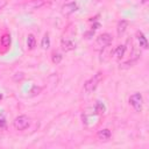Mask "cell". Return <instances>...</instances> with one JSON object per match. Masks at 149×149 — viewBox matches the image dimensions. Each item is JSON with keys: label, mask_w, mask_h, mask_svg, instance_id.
<instances>
[{"label": "cell", "mask_w": 149, "mask_h": 149, "mask_svg": "<svg viewBox=\"0 0 149 149\" xmlns=\"http://www.w3.org/2000/svg\"><path fill=\"white\" fill-rule=\"evenodd\" d=\"M101 80H102V73H101V72L95 73L92 78H90L88 80L85 81V84H84V92H85V93H91V92H93V91L98 87V85L100 84Z\"/></svg>", "instance_id": "cell-1"}, {"label": "cell", "mask_w": 149, "mask_h": 149, "mask_svg": "<svg viewBox=\"0 0 149 149\" xmlns=\"http://www.w3.org/2000/svg\"><path fill=\"white\" fill-rule=\"evenodd\" d=\"M112 42V35L108 33H104L99 35L94 42V49L95 50H104L106 47H108Z\"/></svg>", "instance_id": "cell-2"}, {"label": "cell", "mask_w": 149, "mask_h": 149, "mask_svg": "<svg viewBox=\"0 0 149 149\" xmlns=\"http://www.w3.org/2000/svg\"><path fill=\"white\" fill-rule=\"evenodd\" d=\"M29 123H30V120L27 115H19L13 121V126L16 130H24L26 128H28Z\"/></svg>", "instance_id": "cell-3"}, {"label": "cell", "mask_w": 149, "mask_h": 149, "mask_svg": "<svg viewBox=\"0 0 149 149\" xmlns=\"http://www.w3.org/2000/svg\"><path fill=\"white\" fill-rule=\"evenodd\" d=\"M129 104L132 107L135 109V112H141L142 111V105H143V98L141 93H134L129 97Z\"/></svg>", "instance_id": "cell-4"}, {"label": "cell", "mask_w": 149, "mask_h": 149, "mask_svg": "<svg viewBox=\"0 0 149 149\" xmlns=\"http://www.w3.org/2000/svg\"><path fill=\"white\" fill-rule=\"evenodd\" d=\"M44 5V0H29L26 3H23V9L27 12H33L36 9H40Z\"/></svg>", "instance_id": "cell-5"}, {"label": "cell", "mask_w": 149, "mask_h": 149, "mask_svg": "<svg viewBox=\"0 0 149 149\" xmlns=\"http://www.w3.org/2000/svg\"><path fill=\"white\" fill-rule=\"evenodd\" d=\"M77 8H78V6H77L76 2H73V1L68 2V3H65V5L62 7V14H63L64 16H69V15H71L72 13H74V12L77 10Z\"/></svg>", "instance_id": "cell-6"}, {"label": "cell", "mask_w": 149, "mask_h": 149, "mask_svg": "<svg viewBox=\"0 0 149 149\" xmlns=\"http://www.w3.org/2000/svg\"><path fill=\"white\" fill-rule=\"evenodd\" d=\"M61 47H62L63 51H71V50H73V49L76 48V44L73 43V41H72L71 38L65 37V38L62 40V42H61Z\"/></svg>", "instance_id": "cell-7"}, {"label": "cell", "mask_w": 149, "mask_h": 149, "mask_svg": "<svg viewBox=\"0 0 149 149\" xmlns=\"http://www.w3.org/2000/svg\"><path fill=\"white\" fill-rule=\"evenodd\" d=\"M111 130L109 129H101V130H99L98 132V134H97V137L100 140V141H108L109 139H111Z\"/></svg>", "instance_id": "cell-8"}, {"label": "cell", "mask_w": 149, "mask_h": 149, "mask_svg": "<svg viewBox=\"0 0 149 149\" xmlns=\"http://www.w3.org/2000/svg\"><path fill=\"white\" fill-rule=\"evenodd\" d=\"M136 38L139 41V44L140 47H142L143 49H147L148 48V41H147V37L144 36V34L142 31H137L136 34Z\"/></svg>", "instance_id": "cell-9"}, {"label": "cell", "mask_w": 149, "mask_h": 149, "mask_svg": "<svg viewBox=\"0 0 149 149\" xmlns=\"http://www.w3.org/2000/svg\"><path fill=\"white\" fill-rule=\"evenodd\" d=\"M127 26H128V22H127L126 20H121V21H119V23H118V26H116V33H118V36L123 35V33H125L126 29H127Z\"/></svg>", "instance_id": "cell-10"}, {"label": "cell", "mask_w": 149, "mask_h": 149, "mask_svg": "<svg viewBox=\"0 0 149 149\" xmlns=\"http://www.w3.org/2000/svg\"><path fill=\"white\" fill-rule=\"evenodd\" d=\"M125 51H126V47L123 44H120L118 45L115 49H114V56L116 57V59H121L125 55Z\"/></svg>", "instance_id": "cell-11"}, {"label": "cell", "mask_w": 149, "mask_h": 149, "mask_svg": "<svg viewBox=\"0 0 149 149\" xmlns=\"http://www.w3.org/2000/svg\"><path fill=\"white\" fill-rule=\"evenodd\" d=\"M41 47H42V49H44V50L49 49V47H50V37H49V34H48V33L44 34V36L42 37Z\"/></svg>", "instance_id": "cell-12"}, {"label": "cell", "mask_w": 149, "mask_h": 149, "mask_svg": "<svg viewBox=\"0 0 149 149\" xmlns=\"http://www.w3.org/2000/svg\"><path fill=\"white\" fill-rule=\"evenodd\" d=\"M94 112H95L98 115L104 114V113L106 112V107H105V105H104L102 102H100V101H97V104H95V106H94Z\"/></svg>", "instance_id": "cell-13"}, {"label": "cell", "mask_w": 149, "mask_h": 149, "mask_svg": "<svg viewBox=\"0 0 149 149\" xmlns=\"http://www.w3.org/2000/svg\"><path fill=\"white\" fill-rule=\"evenodd\" d=\"M35 44H36V38H35V36L33 35V34H30V35H28V37H27V45H28V49H34L35 48Z\"/></svg>", "instance_id": "cell-14"}, {"label": "cell", "mask_w": 149, "mask_h": 149, "mask_svg": "<svg viewBox=\"0 0 149 149\" xmlns=\"http://www.w3.org/2000/svg\"><path fill=\"white\" fill-rule=\"evenodd\" d=\"M62 58H63V56H62L59 52H57V51H54V52L51 54V61H52L54 64H58V63L62 61Z\"/></svg>", "instance_id": "cell-15"}, {"label": "cell", "mask_w": 149, "mask_h": 149, "mask_svg": "<svg viewBox=\"0 0 149 149\" xmlns=\"http://www.w3.org/2000/svg\"><path fill=\"white\" fill-rule=\"evenodd\" d=\"M1 44L3 47H8L10 44V36L8 34H5L2 37H1Z\"/></svg>", "instance_id": "cell-16"}, {"label": "cell", "mask_w": 149, "mask_h": 149, "mask_svg": "<svg viewBox=\"0 0 149 149\" xmlns=\"http://www.w3.org/2000/svg\"><path fill=\"white\" fill-rule=\"evenodd\" d=\"M41 91H42V88H41L40 86H33V88L30 90V95H31V97L37 95V94H40Z\"/></svg>", "instance_id": "cell-17"}, {"label": "cell", "mask_w": 149, "mask_h": 149, "mask_svg": "<svg viewBox=\"0 0 149 149\" xmlns=\"http://www.w3.org/2000/svg\"><path fill=\"white\" fill-rule=\"evenodd\" d=\"M23 73L22 72H17V73H15L14 74V77H13V79L15 80V81H17V80H21V79H23Z\"/></svg>", "instance_id": "cell-18"}, {"label": "cell", "mask_w": 149, "mask_h": 149, "mask_svg": "<svg viewBox=\"0 0 149 149\" xmlns=\"http://www.w3.org/2000/svg\"><path fill=\"white\" fill-rule=\"evenodd\" d=\"M6 5H7V1L6 0H0V9H2Z\"/></svg>", "instance_id": "cell-19"}, {"label": "cell", "mask_w": 149, "mask_h": 149, "mask_svg": "<svg viewBox=\"0 0 149 149\" xmlns=\"http://www.w3.org/2000/svg\"><path fill=\"white\" fill-rule=\"evenodd\" d=\"M146 1H147V0H142V2H143V3H144V2H146Z\"/></svg>", "instance_id": "cell-20"}, {"label": "cell", "mask_w": 149, "mask_h": 149, "mask_svg": "<svg viewBox=\"0 0 149 149\" xmlns=\"http://www.w3.org/2000/svg\"><path fill=\"white\" fill-rule=\"evenodd\" d=\"M1 98H2V95H1V94H0V99H1Z\"/></svg>", "instance_id": "cell-21"}]
</instances>
